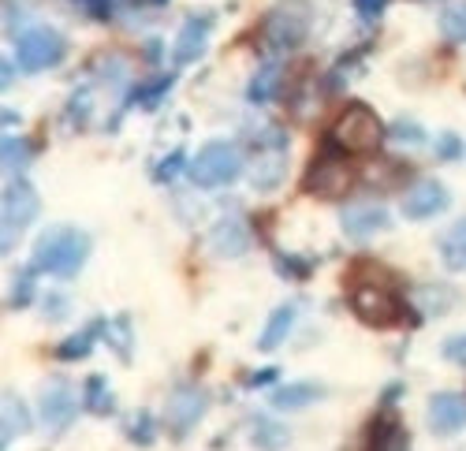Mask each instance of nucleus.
Masks as SVG:
<instances>
[{
    "label": "nucleus",
    "mask_w": 466,
    "mask_h": 451,
    "mask_svg": "<svg viewBox=\"0 0 466 451\" xmlns=\"http://www.w3.org/2000/svg\"><path fill=\"white\" fill-rule=\"evenodd\" d=\"M254 426L261 429V433H254V444H258V447H280V444L288 440V436H284V429H277V426H268V422H261V418H258Z\"/></svg>",
    "instance_id": "a878e982"
},
{
    "label": "nucleus",
    "mask_w": 466,
    "mask_h": 451,
    "mask_svg": "<svg viewBox=\"0 0 466 451\" xmlns=\"http://www.w3.org/2000/svg\"><path fill=\"white\" fill-rule=\"evenodd\" d=\"M444 209H448V191L437 179H421L403 195V216H410V220H430Z\"/></svg>",
    "instance_id": "9b49d317"
},
{
    "label": "nucleus",
    "mask_w": 466,
    "mask_h": 451,
    "mask_svg": "<svg viewBox=\"0 0 466 451\" xmlns=\"http://www.w3.org/2000/svg\"><path fill=\"white\" fill-rule=\"evenodd\" d=\"M206 37H209V19H187L179 37H176V60L190 64L206 53Z\"/></svg>",
    "instance_id": "2eb2a0df"
},
{
    "label": "nucleus",
    "mask_w": 466,
    "mask_h": 451,
    "mask_svg": "<svg viewBox=\"0 0 466 451\" xmlns=\"http://www.w3.org/2000/svg\"><path fill=\"white\" fill-rule=\"evenodd\" d=\"M202 415H206V392L194 388V385L176 388L165 403V426L172 429V436H187L194 426L202 422Z\"/></svg>",
    "instance_id": "0eeeda50"
},
{
    "label": "nucleus",
    "mask_w": 466,
    "mask_h": 451,
    "mask_svg": "<svg viewBox=\"0 0 466 451\" xmlns=\"http://www.w3.org/2000/svg\"><path fill=\"white\" fill-rule=\"evenodd\" d=\"M0 149H5V168H8V172H19V168L30 161V145H26L23 138H15V135H8Z\"/></svg>",
    "instance_id": "5701e85b"
},
{
    "label": "nucleus",
    "mask_w": 466,
    "mask_h": 451,
    "mask_svg": "<svg viewBox=\"0 0 466 451\" xmlns=\"http://www.w3.org/2000/svg\"><path fill=\"white\" fill-rule=\"evenodd\" d=\"M15 53L26 71H46V67L60 64V56H64V34L53 26H34L19 37Z\"/></svg>",
    "instance_id": "39448f33"
},
{
    "label": "nucleus",
    "mask_w": 466,
    "mask_h": 451,
    "mask_svg": "<svg viewBox=\"0 0 466 451\" xmlns=\"http://www.w3.org/2000/svg\"><path fill=\"white\" fill-rule=\"evenodd\" d=\"M318 396H321L318 385H284V388L273 396V406H277V410H299V406H306V403H314Z\"/></svg>",
    "instance_id": "6ab92c4d"
},
{
    "label": "nucleus",
    "mask_w": 466,
    "mask_h": 451,
    "mask_svg": "<svg viewBox=\"0 0 466 451\" xmlns=\"http://www.w3.org/2000/svg\"><path fill=\"white\" fill-rule=\"evenodd\" d=\"M355 186V168L339 157H321L306 175V191H314L321 198H343Z\"/></svg>",
    "instance_id": "6e6552de"
},
{
    "label": "nucleus",
    "mask_w": 466,
    "mask_h": 451,
    "mask_svg": "<svg viewBox=\"0 0 466 451\" xmlns=\"http://www.w3.org/2000/svg\"><path fill=\"white\" fill-rule=\"evenodd\" d=\"M90 410H97V415H105V410H112V396H108V388L101 385V377H94L90 381Z\"/></svg>",
    "instance_id": "bb28decb"
},
{
    "label": "nucleus",
    "mask_w": 466,
    "mask_h": 451,
    "mask_svg": "<svg viewBox=\"0 0 466 451\" xmlns=\"http://www.w3.org/2000/svg\"><path fill=\"white\" fill-rule=\"evenodd\" d=\"M86 254H90L86 232L60 224V228H49L42 239L34 243V269L53 273V276H75L83 269Z\"/></svg>",
    "instance_id": "f257e3e1"
},
{
    "label": "nucleus",
    "mask_w": 466,
    "mask_h": 451,
    "mask_svg": "<svg viewBox=\"0 0 466 451\" xmlns=\"http://www.w3.org/2000/svg\"><path fill=\"white\" fill-rule=\"evenodd\" d=\"M441 261L455 273H466V216L441 236Z\"/></svg>",
    "instance_id": "f3484780"
},
{
    "label": "nucleus",
    "mask_w": 466,
    "mask_h": 451,
    "mask_svg": "<svg viewBox=\"0 0 466 451\" xmlns=\"http://www.w3.org/2000/svg\"><path fill=\"white\" fill-rule=\"evenodd\" d=\"M277 83H280V67L277 64H265V67H258V75L250 79V101L254 105H265L268 97H273V90H277Z\"/></svg>",
    "instance_id": "aec40b11"
},
{
    "label": "nucleus",
    "mask_w": 466,
    "mask_h": 451,
    "mask_svg": "<svg viewBox=\"0 0 466 451\" xmlns=\"http://www.w3.org/2000/svg\"><path fill=\"white\" fill-rule=\"evenodd\" d=\"M441 34L448 42H466V0L462 5H448L441 12Z\"/></svg>",
    "instance_id": "4be33fe9"
},
{
    "label": "nucleus",
    "mask_w": 466,
    "mask_h": 451,
    "mask_svg": "<svg viewBox=\"0 0 466 451\" xmlns=\"http://www.w3.org/2000/svg\"><path fill=\"white\" fill-rule=\"evenodd\" d=\"M384 138L380 120L373 116V108L366 105H351L339 112V120L332 124V142L343 149V154H373Z\"/></svg>",
    "instance_id": "f03ea898"
},
{
    "label": "nucleus",
    "mask_w": 466,
    "mask_h": 451,
    "mask_svg": "<svg viewBox=\"0 0 466 451\" xmlns=\"http://www.w3.org/2000/svg\"><path fill=\"white\" fill-rule=\"evenodd\" d=\"M351 306H355V314H359L362 321H370V325H392V321L400 317L396 295L388 291L384 284H362V287H355Z\"/></svg>",
    "instance_id": "1a4fd4ad"
},
{
    "label": "nucleus",
    "mask_w": 466,
    "mask_h": 451,
    "mask_svg": "<svg viewBox=\"0 0 466 451\" xmlns=\"http://www.w3.org/2000/svg\"><path fill=\"white\" fill-rule=\"evenodd\" d=\"M392 142H407V145H421L425 138H421V127H414V124H396L392 127Z\"/></svg>",
    "instance_id": "c85d7f7f"
},
{
    "label": "nucleus",
    "mask_w": 466,
    "mask_h": 451,
    "mask_svg": "<svg viewBox=\"0 0 466 451\" xmlns=\"http://www.w3.org/2000/svg\"><path fill=\"white\" fill-rule=\"evenodd\" d=\"M284 149L288 145H277V149H265V154H258L254 157V172H250V179H254V186H261V191H268V186H277L280 179H284Z\"/></svg>",
    "instance_id": "dca6fc26"
},
{
    "label": "nucleus",
    "mask_w": 466,
    "mask_h": 451,
    "mask_svg": "<svg viewBox=\"0 0 466 451\" xmlns=\"http://www.w3.org/2000/svg\"><path fill=\"white\" fill-rule=\"evenodd\" d=\"M339 224H343V232L351 236V239H370V236H377V232H384V228H388V213H384V205L366 202V205H351V209H343Z\"/></svg>",
    "instance_id": "ddd939ff"
},
{
    "label": "nucleus",
    "mask_w": 466,
    "mask_h": 451,
    "mask_svg": "<svg viewBox=\"0 0 466 451\" xmlns=\"http://www.w3.org/2000/svg\"><path fill=\"white\" fill-rule=\"evenodd\" d=\"M75 410H79V396H75L67 385L56 381V385H49V388L42 392V422H46L53 433H60V429L71 426Z\"/></svg>",
    "instance_id": "f8f14e48"
},
{
    "label": "nucleus",
    "mask_w": 466,
    "mask_h": 451,
    "mask_svg": "<svg viewBox=\"0 0 466 451\" xmlns=\"http://www.w3.org/2000/svg\"><path fill=\"white\" fill-rule=\"evenodd\" d=\"M209 246H213V254H220V257H239V254H247V246H250L247 224H243L239 216L217 220L213 232H209Z\"/></svg>",
    "instance_id": "4468645a"
},
{
    "label": "nucleus",
    "mask_w": 466,
    "mask_h": 451,
    "mask_svg": "<svg viewBox=\"0 0 466 451\" xmlns=\"http://www.w3.org/2000/svg\"><path fill=\"white\" fill-rule=\"evenodd\" d=\"M12 306H26V298H30V269H23L15 280H12Z\"/></svg>",
    "instance_id": "c756f323"
},
{
    "label": "nucleus",
    "mask_w": 466,
    "mask_h": 451,
    "mask_svg": "<svg viewBox=\"0 0 466 451\" xmlns=\"http://www.w3.org/2000/svg\"><path fill=\"white\" fill-rule=\"evenodd\" d=\"M306 26H309V19H306L302 0H284V5L273 8V15L265 23V45L277 49V53H291L302 45Z\"/></svg>",
    "instance_id": "20e7f679"
},
{
    "label": "nucleus",
    "mask_w": 466,
    "mask_h": 451,
    "mask_svg": "<svg viewBox=\"0 0 466 451\" xmlns=\"http://www.w3.org/2000/svg\"><path fill=\"white\" fill-rule=\"evenodd\" d=\"M179 161H183V154H172V157H168V165H165V168H161L157 175H161V179H168V175L176 172V165H179Z\"/></svg>",
    "instance_id": "473e14b6"
},
{
    "label": "nucleus",
    "mask_w": 466,
    "mask_h": 451,
    "mask_svg": "<svg viewBox=\"0 0 466 451\" xmlns=\"http://www.w3.org/2000/svg\"><path fill=\"white\" fill-rule=\"evenodd\" d=\"M90 116V90H79V94H71V105H67V124L75 127H83Z\"/></svg>",
    "instance_id": "b1692460"
},
{
    "label": "nucleus",
    "mask_w": 466,
    "mask_h": 451,
    "mask_svg": "<svg viewBox=\"0 0 466 451\" xmlns=\"http://www.w3.org/2000/svg\"><path fill=\"white\" fill-rule=\"evenodd\" d=\"M444 355H448L451 362L466 366V332H462V336H451V340L444 344Z\"/></svg>",
    "instance_id": "7c9ffc66"
},
{
    "label": "nucleus",
    "mask_w": 466,
    "mask_h": 451,
    "mask_svg": "<svg viewBox=\"0 0 466 451\" xmlns=\"http://www.w3.org/2000/svg\"><path fill=\"white\" fill-rule=\"evenodd\" d=\"M71 5H79L90 19H112V12L124 5V0H71Z\"/></svg>",
    "instance_id": "393cba45"
},
{
    "label": "nucleus",
    "mask_w": 466,
    "mask_h": 451,
    "mask_svg": "<svg viewBox=\"0 0 466 451\" xmlns=\"http://www.w3.org/2000/svg\"><path fill=\"white\" fill-rule=\"evenodd\" d=\"M30 429V418H26V406L15 399V396H5V444L12 436H23Z\"/></svg>",
    "instance_id": "412c9836"
},
{
    "label": "nucleus",
    "mask_w": 466,
    "mask_h": 451,
    "mask_svg": "<svg viewBox=\"0 0 466 451\" xmlns=\"http://www.w3.org/2000/svg\"><path fill=\"white\" fill-rule=\"evenodd\" d=\"M239 172H243V154L236 142H209L190 161V179L198 186H224Z\"/></svg>",
    "instance_id": "7ed1b4c3"
},
{
    "label": "nucleus",
    "mask_w": 466,
    "mask_h": 451,
    "mask_svg": "<svg viewBox=\"0 0 466 451\" xmlns=\"http://www.w3.org/2000/svg\"><path fill=\"white\" fill-rule=\"evenodd\" d=\"M359 5V12L366 15V19H373V15H380V8H384V0H355Z\"/></svg>",
    "instance_id": "2f4dec72"
},
{
    "label": "nucleus",
    "mask_w": 466,
    "mask_h": 451,
    "mask_svg": "<svg viewBox=\"0 0 466 451\" xmlns=\"http://www.w3.org/2000/svg\"><path fill=\"white\" fill-rule=\"evenodd\" d=\"M37 209H42V202H37V191L26 179L8 183V191H5V250H12V236H19L26 228L37 216Z\"/></svg>",
    "instance_id": "423d86ee"
},
{
    "label": "nucleus",
    "mask_w": 466,
    "mask_h": 451,
    "mask_svg": "<svg viewBox=\"0 0 466 451\" xmlns=\"http://www.w3.org/2000/svg\"><path fill=\"white\" fill-rule=\"evenodd\" d=\"M425 418H430L433 433L451 436L459 429H466V396L462 392H437L425 406Z\"/></svg>",
    "instance_id": "9d476101"
},
{
    "label": "nucleus",
    "mask_w": 466,
    "mask_h": 451,
    "mask_svg": "<svg viewBox=\"0 0 466 451\" xmlns=\"http://www.w3.org/2000/svg\"><path fill=\"white\" fill-rule=\"evenodd\" d=\"M291 325H295V303L273 310V317H268V325H265V332H261L258 347H261V351H277V347L284 344V336L291 332Z\"/></svg>",
    "instance_id": "a211bd4d"
},
{
    "label": "nucleus",
    "mask_w": 466,
    "mask_h": 451,
    "mask_svg": "<svg viewBox=\"0 0 466 451\" xmlns=\"http://www.w3.org/2000/svg\"><path fill=\"white\" fill-rule=\"evenodd\" d=\"M90 340H94V332H83L79 340H67V344L60 347V358H83V355L90 351Z\"/></svg>",
    "instance_id": "cd10ccee"
}]
</instances>
